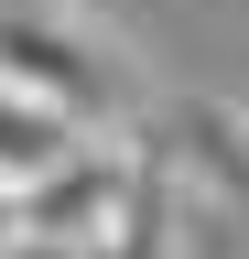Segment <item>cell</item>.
<instances>
[{
  "label": "cell",
  "mask_w": 249,
  "mask_h": 259,
  "mask_svg": "<svg viewBox=\"0 0 249 259\" xmlns=\"http://www.w3.org/2000/svg\"><path fill=\"white\" fill-rule=\"evenodd\" d=\"M152 151H163V173H173L184 194L249 216V108H228V97H173Z\"/></svg>",
  "instance_id": "cell-3"
},
{
  "label": "cell",
  "mask_w": 249,
  "mask_h": 259,
  "mask_svg": "<svg viewBox=\"0 0 249 259\" xmlns=\"http://www.w3.org/2000/svg\"><path fill=\"white\" fill-rule=\"evenodd\" d=\"M11 238H22V227H11V194H0V248H11Z\"/></svg>",
  "instance_id": "cell-5"
},
{
  "label": "cell",
  "mask_w": 249,
  "mask_h": 259,
  "mask_svg": "<svg viewBox=\"0 0 249 259\" xmlns=\"http://www.w3.org/2000/svg\"><path fill=\"white\" fill-rule=\"evenodd\" d=\"M76 141H87L76 119H54V108H33V97H11V87H0V194L44 184V173H54Z\"/></svg>",
  "instance_id": "cell-4"
},
{
  "label": "cell",
  "mask_w": 249,
  "mask_h": 259,
  "mask_svg": "<svg viewBox=\"0 0 249 259\" xmlns=\"http://www.w3.org/2000/svg\"><path fill=\"white\" fill-rule=\"evenodd\" d=\"M130 173H141V130H119V141H76L44 184H22V194H11V227H22L33 248H65V259H76V248L119 216Z\"/></svg>",
  "instance_id": "cell-2"
},
{
  "label": "cell",
  "mask_w": 249,
  "mask_h": 259,
  "mask_svg": "<svg viewBox=\"0 0 249 259\" xmlns=\"http://www.w3.org/2000/svg\"><path fill=\"white\" fill-rule=\"evenodd\" d=\"M0 87L33 97V108L98 130V119H130V65L119 44H98L65 0H0Z\"/></svg>",
  "instance_id": "cell-1"
}]
</instances>
